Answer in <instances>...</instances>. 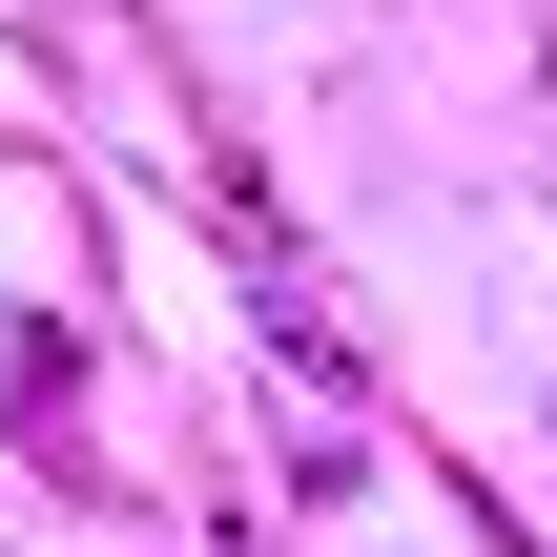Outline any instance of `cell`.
<instances>
[{"label": "cell", "mask_w": 557, "mask_h": 557, "mask_svg": "<svg viewBox=\"0 0 557 557\" xmlns=\"http://www.w3.org/2000/svg\"><path fill=\"white\" fill-rule=\"evenodd\" d=\"M0 372H21V455H62V475H83V351H62V331H21Z\"/></svg>", "instance_id": "1"}, {"label": "cell", "mask_w": 557, "mask_h": 557, "mask_svg": "<svg viewBox=\"0 0 557 557\" xmlns=\"http://www.w3.org/2000/svg\"><path fill=\"white\" fill-rule=\"evenodd\" d=\"M537 413H557V393H537Z\"/></svg>", "instance_id": "2"}]
</instances>
